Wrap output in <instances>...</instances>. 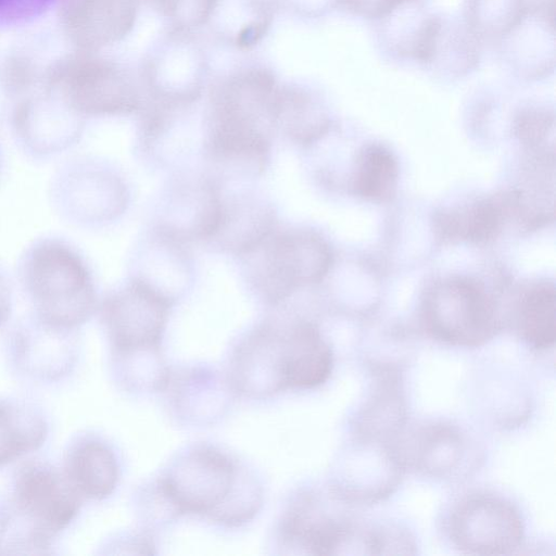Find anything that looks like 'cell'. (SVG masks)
Instances as JSON below:
<instances>
[{
  "label": "cell",
  "instance_id": "7a4b0ae2",
  "mask_svg": "<svg viewBox=\"0 0 556 556\" xmlns=\"http://www.w3.org/2000/svg\"><path fill=\"white\" fill-rule=\"evenodd\" d=\"M163 496L178 514H193L227 526L250 520L260 502L248 501L240 486L236 463L223 452L211 447H195L180 456L161 478Z\"/></svg>",
  "mask_w": 556,
  "mask_h": 556
},
{
  "label": "cell",
  "instance_id": "8992f818",
  "mask_svg": "<svg viewBox=\"0 0 556 556\" xmlns=\"http://www.w3.org/2000/svg\"><path fill=\"white\" fill-rule=\"evenodd\" d=\"M446 531L455 547L472 555L511 554L525 539L520 511L506 498L489 492L459 498L448 514Z\"/></svg>",
  "mask_w": 556,
  "mask_h": 556
},
{
  "label": "cell",
  "instance_id": "603a6c76",
  "mask_svg": "<svg viewBox=\"0 0 556 556\" xmlns=\"http://www.w3.org/2000/svg\"><path fill=\"white\" fill-rule=\"evenodd\" d=\"M7 525H8V521H7L5 515L0 509V544H1V541H2L3 535L5 533Z\"/></svg>",
  "mask_w": 556,
  "mask_h": 556
},
{
  "label": "cell",
  "instance_id": "9a60e30c",
  "mask_svg": "<svg viewBox=\"0 0 556 556\" xmlns=\"http://www.w3.org/2000/svg\"><path fill=\"white\" fill-rule=\"evenodd\" d=\"M555 288L547 280L527 286L519 294L513 324L519 337L535 351H547L555 344Z\"/></svg>",
  "mask_w": 556,
  "mask_h": 556
},
{
  "label": "cell",
  "instance_id": "5b68a950",
  "mask_svg": "<svg viewBox=\"0 0 556 556\" xmlns=\"http://www.w3.org/2000/svg\"><path fill=\"white\" fill-rule=\"evenodd\" d=\"M173 299L135 277L102 302L100 315L113 349L123 356L160 352Z\"/></svg>",
  "mask_w": 556,
  "mask_h": 556
},
{
  "label": "cell",
  "instance_id": "5bb4252c",
  "mask_svg": "<svg viewBox=\"0 0 556 556\" xmlns=\"http://www.w3.org/2000/svg\"><path fill=\"white\" fill-rule=\"evenodd\" d=\"M65 476L80 496L103 500L113 493L117 484L118 465L105 444L87 440L68 453Z\"/></svg>",
  "mask_w": 556,
  "mask_h": 556
},
{
  "label": "cell",
  "instance_id": "44dd1931",
  "mask_svg": "<svg viewBox=\"0 0 556 556\" xmlns=\"http://www.w3.org/2000/svg\"><path fill=\"white\" fill-rule=\"evenodd\" d=\"M351 13L367 17L379 18L388 15L405 0H338Z\"/></svg>",
  "mask_w": 556,
  "mask_h": 556
},
{
  "label": "cell",
  "instance_id": "ba28073f",
  "mask_svg": "<svg viewBox=\"0 0 556 556\" xmlns=\"http://www.w3.org/2000/svg\"><path fill=\"white\" fill-rule=\"evenodd\" d=\"M280 535L286 545L314 555L340 554V548H367V530L334 513L315 492L298 495L285 513Z\"/></svg>",
  "mask_w": 556,
  "mask_h": 556
},
{
  "label": "cell",
  "instance_id": "ffe728a7",
  "mask_svg": "<svg viewBox=\"0 0 556 556\" xmlns=\"http://www.w3.org/2000/svg\"><path fill=\"white\" fill-rule=\"evenodd\" d=\"M553 124V116H548L546 112L527 111L518 118L517 128L520 138L533 144L546 137Z\"/></svg>",
  "mask_w": 556,
  "mask_h": 556
},
{
  "label": "cell",
  "instance_id": "9c48e42d",
  "mask_svg": "<svg viewBox=\"0 0 556 556\" xmlns=\"http://www.w3.org/2000/svg\"><path fill=\"white\" fill-rule=\"evenodd\" d=\"M117 178L89 162H73L55 177L52 199L73 223H99L112 218L124 205Z\"/></svg>",
  "mask_w": 556,
  "mask_h": 556
},
{
  "label": "cell",
  "instance_id": "7402d4cb",
  "mask_svg": "<svg viewBox=\"0 0 556 556\" xmlns=\"http://www.w3.org/2000/svg\"><path fill=\"white\" fill-rule=\"evenodd\" d=\"M12 309V294L9 282L0 273V326L3 325Z\"/></svg>",
  "mask_w": 556,
  "mask_h": 556
},
{
  "label": "cell",
  "instance_id": "30bf717a",
  "mask_svg": "<svg viewBox=\"0 0 556 556\" xmlns=\"http://www.w3.org/2000/svg\"><path fill=\"white\" fill-rule=\"evenodd\" d=\"M287 326L265 323L238 346L232 383L241 393L262 397L287 390Z\"/></svg>",
  "mask_w": 556,
  "mask_h": 556
},
{
  "label": "cell",
  "instance_id": "52a82bcc",
  "mask_svg": "<svg viewBox=\"0 0 556 556\" xmlns=\"http://www.w3.org/2000/svg\"><path fill=\"white\" fill-rule=\"evenodd\" d=\"M13 496L17 510L34 525L30 536L45 547L76 517L81 498L65 473L41 463L20 469Z\"/></svg>",
  "mask_w": 556,
  "mask_h": 556
},
{
  "label": "cell",
  "instance_id": "4fadbf2b",
  "mask_svg": "<svg viewBox=\"0 0 556 556\" xmlns=\"http://www.w3.org/2000/svg\"><path fill=\"white\" fill-rule=\"evenodd\" d=\"M287 389H314L324 384L333 369V353L318 327L307 320L287 326Z\"/></svg>",
  "mask_w": 556,
  "mask_h": 556
},
{
  "label": "cell",
  "instance_id": "6da1fadb",
  "mask_svg": "<svg viewBox=\"0 0 556 556\" xmlns=\"http://www.w3.org/2000/svg\"><path fill=\"white\" fill-rule=\"evenodd\" d=\"M21 278L37 319L51 328L72 331L96 311L91 273L78 252L62 240L35 242L23 257Z\"/></svg>",
  "mask_w": 556,
  "mask_h": 556
},
{
  "label": "cell",
  "instance_id": "d6986e66",
  "mask_svg": "<svg viewBox=\"0 0 556 556\" xmlns=\"http://www.w3.org/2000/svg\"><path fill=\"white\" fill-rule=\"evenodd\" d=\"M464 437L451 425L424 427L413 445V460L419 470L445 476L455 470L465 454Z\"/></svg>",
  "mask_w": 556,
  "mask_h": 556
},
{
  "label": "cell",
  "instance_id": "2e32d148",
  "mask_svg": "<svg viewBox=\"0 0 556 556\" xmlns=\"http://www.w3.org/2000/svg\"><path fill=\"white\" fill-rule=\"evenodd\" d=\"M375 375V387L357 427L359 438L369 441L384 440L395 434L405 418L397 372L386 368Z\"/></svg>",
  "mask_w": 556,
  "mask_h": 556
},
{
  "label": "cell",
  "instance_id": "8fae6325",
  "mask_svg": "<svg viewBox=\"0 0 556 556\" xmlns=\"http://www.w3.org/2000/svg\"><path fill=\"white\" fill-rule=\"evenodd\" d=\"M510 211L517 212L516 193L492 195L438 213L434 226L444 242L485 243L498 236Z\"/></svg>",
  "mask_w": 556,
  "mask_h": 556
},
{
  "label": "cell",
  "instance_id": "3957f363",
  "mask_svg": "<svg viewBox=\"0 0 556 556\" xmlns=\"http://www.w3.org/2000/svg\"><path fill=\"white\" fill-rule=\"evenodd\" d=\"M420 323L429 337L457 348H478L502 329L492 295L478 280L452 276L433 282L420 303Z\"/></svg>",
  "mask_w": 556,
  "mask_h": 556
},
{
  "label": "cell",
  "instance_id": "e0dca14e",
  "mask_svg": "<svg viewBox=\"0 0 556 556\" xmlns=\"http://www.w3.org/2000/svg\"><path fill=\"white\" fill-rule=\"evenodd\" d=\"M47 434V422L37 410L0 400V467L40 447Z\"/></svg>",
  "mask_w": 556,
  "mask_h": 556
},
{
  "label": "cell",
  "instance_id": "277c9868",
  "mask_svg": "<svg viewBox=\"0 0 556 556\" xmlns=\"http://www.w3.org/2000/svg\"><path fill=\"white\" fill-rule=\"evenodd\" d=\"M250 280L268 304L278 305L298 290L320 282L332 265L328 242L308 229L274 230L251 253Z\"/></svg>",
  "mask_w": 556,
  "mask_h": 556
},
{
  "label": "cell",
  "instance_id": "ac0fdd59",
  "mask_svg": "<svg viewBox=\"0 0 556 556\" xmlns=\"http://www.w3.org/2000/svg\"><path fill=\"white\" fill-rule=\"evenodd\" d=\"M399 163L384 146L371 143L359 152L353 174L354 193L367 201H390L396 190Z\"/></svg>",
  "mask_w": 556,
  "mask_h": 556
},
{
  "label": "cell",
  "instance_id": "7c38bea8",
  "mask_svg": "<svg viewBox=\"0 0 556 556\" xmlns=\"http://www.w3.org/2000/svg\"><path fill=\"white\" fill-rule=\"evenodd\" d=\"M276 229L270 205L254 195L223 197V214L212 241L229 253L245 256Z\"/></svg>",
  "mask_w": 556,
  "mask_h": 556
}]
</instances>
